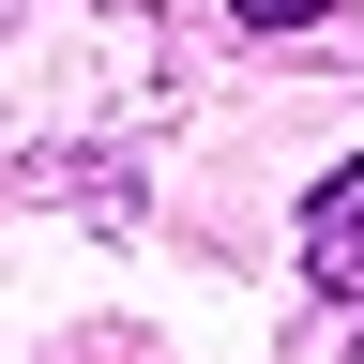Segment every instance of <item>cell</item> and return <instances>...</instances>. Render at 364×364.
Here are the masks:
<instances>
[{
	"label": "cell",
	"instance_id": "obj_1",
	"mask_svg": "<svg viewBox=\"0 0 364 364\" xmlns=\"http://www.w3.org/2000/svg\"><path fill=\"white\" fill-rule=\"evenodd\" d=\"M304 273H318V289H364V167L318 182V213H304Z\"/></svg>",
	"mask_w": 364,
	"mask_h": 364
},
{
	"label": "cell",
	"instance_id": "obj_2",
	"mask_svg": "<svg viewBox=\"0 0 364 364\" xmlns=\"http://www.w3.org/2000/svg\"><path fill=\"white\" fill-rule=\"evenodd\" d=\"M243 16H258V31H304V16H334V0H243Z\"/></svg>",
	"mask_w": 364,
	"mask_h": 364
}]
</instances>
